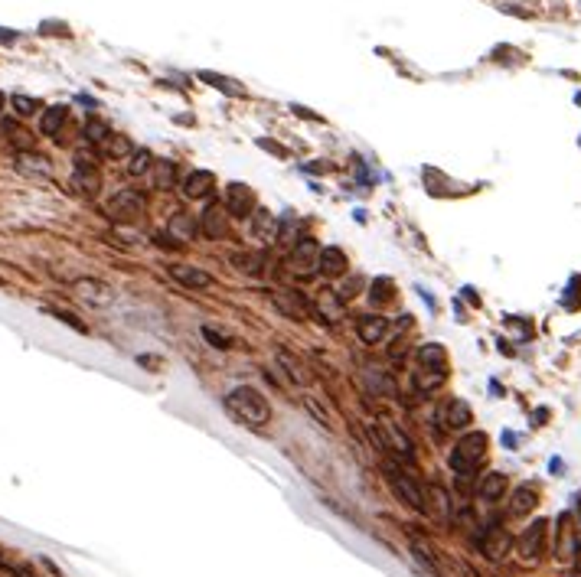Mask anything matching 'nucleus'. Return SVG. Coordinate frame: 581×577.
Instances as JSON below:
<instances>
[{"instance_id":"nucleus-33","label":"nucleus","mask_w":581,"mask_h":577,"mask_svg":"<svg viewBox=\"0 0 581 577\" xmlns=\"http://www.w3.org/2000/svg\"><path fill=\"white\" fill-rule=\"evenodd\" d=\"M147 167H150V150H134L131 160H128V173H131V176L147 173Z\"/></svg>"},{"instance_id":"nucleus-38","label":"nucleus","mask_w":581,"mask_h":577,"mask_svg":"<svg viewBox=\"0 0 581 577\" xmlns=\"http://www.w3.org/2000/svg\"><path fill=\"white\" fill-rule=\"evenodd\" d=\"M203 336L210 339V346H216V349H229L232 346V339L229 336H223L219 330H212V326H203Z\"/></svg>"},{"instance_id":"nucleus-40","label":"nucleus","mask_w":581,"mask_h":577,"mask_svg":"<svg viewBox=\"0 0 581 577\" xmlns=\"http://www.w3.org/2000/svg\"><path fill=\"white\" fill-rule=\"evenodd\" d=\"M575 571H581V545H578V552H575Z\"/></svg>"},{"instance_id":"nucleus-3","label":"nucleus","mask_w":581,"mask_h":577,"mask_svg":"<svg viewBox=\"0 0 581 577\" xmlns=\"http://www.w3.org/2000/svg\"><path fill=\"white\" fill-rule=\"evenodd\" d=\"M108 219L114 222H137L144 212H147V199L144 193H137V189H121V193H114L108 199Z\"/></svg>"},{"instance_id":"nucleus-22","label":"nucleus","mask_w":581,"mask_h":577,"mask_svg":"<svg viewBox=\"0 0 581 577\" xmlns=\"http://www.w3.org/2000/svg\"><path fill=\"white\" fill-rule=\"evenodd\" d=\"M507 486L509 483L503 473H483V479L477 483V496H480L483 503H496V499H503Z\"/></svg>"},{"instance_id":"nucleus-14","label":"nucleus","mask_w":581,"mask_h":577,"mask_svg":"<svg viewBox=\"0 0 581 577\" xmlns=\"http://www.w3.org/2000/svg\"><path fill=\"white\" fill-rule=\"evenodd\" d=\"M196 232H199V219H193L186 209H176L174 216H170V222H167V235L176 238L180 245L190 242V238H196Z\"/></svg>"},{"instance_id":"nucleus-37","label":"nucleus","mask_w":581,"mask_h":577,"mask_svg":"<svg viewBox=\"0 0 581 577\" xmlns=\"http://www.w3.org/2000/svg\"><path fill=\"white\" fill-rule=\"evenodd\" d=\"M203 78L210 82V85H216V88H223L225 95H238L242 88L238 85H229V78H223V75H212V72H203Z\"/></svg>"},{"instance_id":"nucleus-16","label":"nucleus","mask_w":581,"mask_h":577,"mask_svg":"<svg viewBox=\"0 0 581 577\" xmlns=\"http://www.w3.org/2000/svg\"><path fill=\"white\" fill-rule=\"evenodd\" d=\"M383 434H385V441H383V447L389 443L392 450H396L405 463H415V443L408 441L405 434H402V428H396L392 421H383Z\"/></svg>"},{"instance_id":"nucleus-2","label":"nucleus","mask_w":581,"mask_h":577,"mask_svg":"<svg viewBox=\"0 0 581 577\" xmlns=\"http://www.w3.org/2000/svg\"><path fill=\"white\" fill-rule=\"evenodd\" d=\"M487 447H490V441H487V434H483V430L464 434V437L454 443V450H451V457H447V463H451V470H454L458 476H470V473H473V470L487 460Z\"/></svg>"},{"instance_id":"nucleus-17","label":"nucleus","mask_w":581,"mask_h":577,"mask_svg":"<svg viewBox=\"0 0 581 577\" xmlns=\"http://www.w3.org/2000/svg\"><path fill=\"white\" fill-rule=\"evenodd\" d=\"M75 186L79 189H85L88 196H95L99 193V186H101V176H99V170H95V163L88 157H75Z\"/></svg>"},{"instance_id":"nucleus-31","label":"nucleus","mask_w":581,"mask_h":577,"mask_svg":"<svg viewBox=\"0 0 581 577\" xmlns=\"http://www.w3.org/2000/svg\"><path fill=\"white\" fill-rule=\"evenodd\" d=\"M108 137H112L108 124L99 121V118H88V124H85V140H88V144H105Z\"/></svg>"},{"instance_id":"nucleus-41","label":"nucleus","mask_w":581,"mask_h":577,"mask_svg":"<svg viewBox=\"0 0 581 577\" xmlns=\"http://www.w3.org/2000/svg\"><path fill=\"white\" fill-rule=\"evenodd\" d=\"M0 39H3V43H10V39H13V33H0Z\"/></svg>"},{"instance_id":"nucleus-32","label":"nucleus","mask_w":581,"mask_h":577,"mask_svg":"<svg viewBox=\"0 0 581 577\" xmlns=\"http://www.w3.org/2000/svg\"><path fill=\"white\" fill-rule=\"evenodd\" d=\"M105 150H108V157H131L134 154V147H131V140L121 134H112L108 140H105Z\"/></svg>"},{"instance_id":"nucleus-21","label":"nucleus","mask_w":581,"mask_h":577,"mask_svg":"<svg viewBox=\"0 0 581 577\" xmlns=\"http://www.w3.org/2000/svg\"><path fill=\"white\" fill-rule=\"evenodd\" d=\"M539 505V490L536 486H520L513 490V499H509V516H529L532 509Z\"/></svg>"},{"instance_id":"nucleus-36","label":"nucleus","mask_w":581,"mask_h":577,"mask_svg":"<svg viewBox=\"0 0 581 577\" xmlns=\"http://www.w3.org/2000/svg\"><path fill=\"white\" fill-rule=\"evenodd\" d=\"M10 105H13V111H17V114H33V111L39 108V101L37 98H30V95H13L10 98Z\"/></svg>"},{"instance_id":"nucleus-4","label":"nucleus","mask_w":581,"mask_h":577,"mask_svg":"<svg viewBox=\"0 0 581 577\" xmlns=\"http://www.w3.org/2000/svg\"><path fill=\"white\" fill-rule=\"evenodd\" d=\"M258 209V199L245 183H229L225 186V212L235 219H252V212Z\"/></svg>"},{"instance_id":"nucleus-27","label":"nucleus","mask_w":581,"mask_h":577,"mask_svg":"<svg viewBox=\"0 0 581 577\" xmlns=\"http://www.w3.org/2000/svg\"><path fill=\"white\" fill-rule=\"evenodd\" d=\"M425 499H428V512H431L434 518H441V522L451 518V499H447V492L441 490V486H431Z\"/></svg>"},{"instance_id":"nucleus-11","label":"nucleus","mask_w":581,"mask_h":577,"mask_svg":"<svg viewBox=\"0 0 581 577\" xmlns=\"http://www.w3.org/2000/svg\"><path fill=\"white\" fill-rule=\"evenodd\" d=\"M75 294L82 297V300H88V304H95V307H105V304L114 300L112 287L105 281H95V277H79L75 281Z\"/></svg>"},{"instance_id":"nucleus-15","label":"nucleus","mask_w":581,"mask_h":577,"mask_svg":"<svg viewBox=\"0 0 581 577\" xmlns=\"http://www.w3.org/2000/svg\"><path fill=\"white\" fill-rule=\"evenodd\" d=\"M272 304L285 317H294V319H304L307 317V300L297 294V291H272Z\"/></svg>"},{"instance_id":"nucleus-23","label":"nucleus","mask_w":581,"mask_h":577,"mask_svg":"<svg viewBox=\"0 0 581 577\" xmlns=\"http://www.w3.org/2000/svg\"><path fill=\"white\" fill-rule=\"evenodd\" d=\"M418 368H441V372H447V349L441 343H421Z\"/></svg>"},{"instance_id":"nucleus-18","label":"nucleus","mask_w":581,"mask_h":577,"mask_svg":"<svg viewBox=\"0 0 581 577\" xmlns=\"http://www.w3.org/2000/svg\"><path fill=\"white\" fill-rule=\"evenodd\" d=\"M317 271L327 274V277H340V274H347V255H343V248H336V245L320 248Z\"/></svg>"},{"instance_id":"nucleus-39","label":"nucleus","mask_w":581,"mask_h":577,"mask_svg":"<svg viewBox=\"0 0 581 577\" xmlns=\"http://www.w3.org/2000/svg\"><path fill=\"white\" fill-rule=\"evenodd\" d=\"M46 313H52L56 319H62V323H69L72 330H79V333H85V323L82 319H75L72 313H65V310H56V307H46Z\"/></svg>"},{"instance_id":"nucleus-5","label":"nucleus","mask_w":581,"mask_h":577,"mask_svg":"<svg viewBox=\"0 0 581 577\" xmlns=\"http://www.w3.org/2000/svg\"><path fill=\"white\" fill-rule=\"evenodd\" d=\"M389 483H392V490L398 492V499L411 509H418V512H428V499H425V490H421L415 479L402 473V470H389Z\"/></svg>"},{"instance_id":"nucleus-8","label":"nucleus","mask_w":581,"mask_h":577,"mask_svg":"<svg viewBox=\"0 0 581 577\" xmlns=\"http://www.w3.org/2000/svg\"><path fill=\"white\" fill-rule=\"evenodd\" d=\"M509 548H513V535H509L503 525H490L480 535V552L487 554L490 561H503Z\"/></svg>"},{"instance_id":"nucleus-29","label":"nucleus","mask_w":581,"mask_h":577,"mask_svg":"<svg viewBox=\"0 0 581 577\" xmlns=\"http://www.w3.org/2000/svg\"><path fill=\"white\" fill-rule=\"evenodd\" d=\"M447 379V372H441V368H418L415 372V388H418L421 395L425 392H434V388H441Z\"/></svg>"},{"instance_id":"nucleus-42","label":"nucleus","mask_w":581,"mask_h":577,"mask_svg":"<svg viewBox=\"0 0 581 577\" xmlns=\"http://www.w3.org/2000/svg\"><path fill=\"white\" fill-rule=\"evenodd\" d=\"M3 101H7V98H3V92H0V111H3Z\"/></svg>"},{"instance_id":"nucleus-24","label":"nucleus","mask_w":581,"mask_h":577,"mask_svg":"<svg viewBox=\"0 0 581 577\" xmlns=\"http://www.w3.org/2000/svg\"><path fill=\"white\" fill-rule=\"evenodd\" d=\"M356 333H359V339H363V343H379L385 333H389V319L376 317V313H372V317H363L356 323Z\"/></svg>"},{"instance_id":"nucleus-28","label":"nucleus","mask_w":581,"mask_h":577,"mask_svg":"<svg viewBox=\"0 0 581 577\" xmlns=\"http://www.w3.org/2000/svg\"><path fill=\"white\" fill-rule=\"evenodd\" d=\"M17 167L30 176H52V167L46 157H39V154H20L17 157Z\"/></svg>"},{"instance_id":"nucleus-7","label":"nucleus","mask_w":581,"mask_h":577,"mask_svg":"<svg viewBox=\"0 0 581 577\" xmlns=\"http://www.w3.org/2000/svg\"><path fill=\"white\" fill-rule=\"evenodd\" d=\"M199 232L206 235V238H212V242H223V238H229V212L223 209V206H206L203 209V216H199Z\"/></svg>"},{"instance_id":"nucleus-10","label":"nucleus","mask_w":581,"mask_h":577,"mask_svg":"<svg viewBox=\"0 0 581 577\" xmlns=\"http://www.w3.org/2000/svg\"><path fill=\"white\" fill-rule=\"evenodd\" d=\"M186 199H206L212 196V189H216V173L210 170H190L186 173V180L180 183Z\"/></svg>"},{"instance_id":"nucleus-26","label":"nucleus","mask_w":581,"mask_h":577,"mask_svg":"<svg viewBox=\"0 0 581 577\" xmlns=\"http://www.w3.org/2000/svg\"><path fill=\"white\" fill-rule=\"evenodd\" d=\"M176 163L174 160H157L154 163V186L157 189H174V186H180V180H176Z\"/></svg>"},{"instance_id":"nucleus-13","label":"nucleus","mask_w":581,"mask_h":577,"mask_svg":"<svg viewBox=\"0 0 581 577\" xmlns=\"http://www.w3.org/2000/svg\"><path fill=\"white\" fill-rule=\"evenodd\" d=\"M170 277L176 284H183L190 291H203V287H212V274L210 271H199L193 264H170Z\"/></svg>"},{"instance_id":"nucleus-30","label":"nucleus","mask_w":581,"mask_h":577,"mask_svg":"<svg viewBox=\"0 0 581 577\" xmlns=\"http://www.w3.org/2000/svg\"><path fill=\"white\" fill-rule=\"evenodd\" d=\"M278 362L285 366L287 379H294L297 385H307V381H310V372H304V366H300V362H297L294 356H287V353H278Z\"/></svg>"},{"instance_id":"nucleus-20","label":"nucleus","mask_w":581,"mask_h":577,"mask_svg":"<svg viewBox=\"0 0 581 577\" xmlns=\"http://www.w3.org/2000/svg\"><path fill=\"white\" fill-rule=\"evenodd\" d=\"M575 528L578 525H571V516L558 518V541H555L558 558H575V552H578V535H575Z\"/></svg>"},{"instance_id":"nucleus-19","label":"nucleus","mask_w":581,"mask_h":577,"mask_svg":"<svg viewBox=\"0 0 581 577\" xmlns=\"http://www.w3.org/2000/svg\"><path fill=\"white\" fill-rule=\"evenodd\" d=\"M252 232L261 242H274V238H281V222L274 219L268 209H255L252 212Z\"/></svg>"},{"instance_id":"nucleus-6","label":"nucleus","mask_w":581,"mask_h":577,"mask_svg":"<svg viewBox=\"0 0 581 577\" xmlns=\"http://www.w3.org/2000/svg\"><path fill=\"white\" fill-rule=\"evenodd\" d=\"M317 258H320V248H317V242L314 238H297L294 248H291V268H294L297 277H314L317 274Z\"/></svg>"},{"instance_id":"nucleus-1","label":"nucleus","mask_w":581,"mask_h":577,"mask_svg":"<svg viewBox=\"0 0 581 577\" xmlns=\"http://www.w3.org/2000/svg\"><path fill=\"white\" fill-rule=\"evenodd\" d=\"M225 408H229L245 428H265L268 418H272V408L265 401V395H261L258 388H252V385H235L232 392L225 395Z\"/></svg>"},{"instance_id":"nucleus-9","label":"nucleus","mask_w":581,"mask_h":577,"mask_svg":"<svg viewBox=\"0 0 581 577\" xmlns=\"http://www.w3.org/2000/svg\"><path fill=\"white\" fill-rule=\"evenodd\" d=\"M545 535H549V522H532L526 532H522V538H520V554H522V561H539V554H542V548H545Z\"/></svg>"},{"instance_id":"nucleus-12","label":"nucleus","mask_w":581,"mask_h":577,"mask_svg":"<svg viewBox=\"0 0 581 577\" xmlns=\"http://www.w3.org/2000/svg\"><path fill=\"white\" fill-rule=\"evenodd\" d=\"M473 421V411H470L467 401H460V398H447L445 408H441V424L451 430H464Z\"/></svg>"},{"instance_id":"nucleus-34","label":"nucleus","mask_w":581,"mask_h":577,"mask_svg":"<svg viewBox=\"0 0 581 577\" xmlns=\"http://www.w3.org/2000/svg\"><path fill=\"white\" fill-rule=\"evenodd\" d=\"M235 268H242V271H248V274H261V261H265V255H235Z\"/></svg>"},{"instance_id":"nucleus-25","label":"nucleus","mask_w":581,"mask_h":577,"mask_svg":"<svg viewBox=\"0 0 581 577\" xmlns=\"http://www.w3.org/2000/svg\"><path fill=\"white\" fill-rule=\"evenodd\" d=\"M65 118H69V108H65V105H52V108H46L43 111V121H39V134L56 137L62 131Z\"/></svg>"},{"instance_id":"nucleus-35","label":"nucleus","mask_w":581,"mask_h":577,"mask_svg":"<svg viewBox=\"0 0 581 577\" xmlns=\"http://www.w3.org/2000/svg\"><path fill=\"white\" fill-rule=\"evenodd\" d=\"M369 287H372V294H369L372 304H385V300L392 297V294H389V287H392V281H389V277H379V281H372Z\"/></svg>"}]
</instances>
